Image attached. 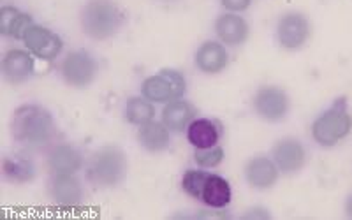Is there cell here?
<instances>
[{"instance_id": "cell-27", "label": "cell", "mask_w": 352, "mask_h": 220, "mask_svg": "<svg viewBox=\"0 0 352 220\" xmlns=\"http://www.w3.org/2000/svg\"><path fill=\"white\" fill-rule=\"evenodd\" d=\"M241 217L250 220H266V219H272L273 215L272 212L264 208V206H252V208H248Z\"/></svg>"}, {"instance_id": "cell-29", "label": "cell", "mask_w": 352, "mask_h": 220, "mask_svg": "<svg viewBox=\"0 0 352 220\" xmlns=\"http://www.w3.org/2000/svg\"><path fill=\"white\" fill-rule=\"evenodd\" d=\"M162 2H173V0H162Z\"/></svg>"}, {"instance_id": "cell-8", "label": "cell", "mask_w": 352, "mask_h": 220, "mask_svg": "<svg viewBox=\"0 0 352 220\" xmlns=\"http://www.w3.org/2000/svg\"><path fill=\"white\" fill-rule=\"evenodd\" d=\"M275 39L284 52H300L312 39V21L303 11L282 12L276 20Z\"/></svg>"}, {"instance_id": "cell-17", "label": "cell", "mask_w": 352, "mask_h": 220, "mask_svg": "<svg viewBox=\"0 0 352 220\" xmlns=\"http://www.w3.org/2000/svg\"><path fill=\"white\" fill-rule=\"evenodd\" d=\"M185 138L194 150L212 148L224 138V124L212 116H196L185 131Z\"/></svg>"}, {"instance_id": "cell-15", "label": "cell", "mask_w": 352, "mask_h": 220, "mask_svg": "<svg viewBox=\"0 0 352 220\" xmlns=\"http://www.w3.org/2000/svg\"><path fill=\"white\" fill-rule=\"evenodd\" d=\"M231 55L219 39L203 41L194 52V67L206 76H219L229 67Z\"/></svg>"}, {"instance_id": "cell-28", "label": "cell", "mask_w": 352, "mask_h": 220, "mask_svg": "<svg viewBox=\"0 0 352 220\" xmlns=\"http://www.w3.org/2000/svg\"><path fill=\"white\" fill-rule=\"evenodd\" d=\"M344 213H345V217L352 219V192H349L347 197H345V201H344Z\"/></svg>"}, {"instance_id": "cell-16", "label": "cell", "mask_w": 352, "mask_h": 220, "mask_svg": "<svg viewBox=\"0 0 352 220\" xmlns=\"http://www.w3.org/2000/svg\"><path fill=\"white\" fill-rule=\"evenodd\" d=\"M215 37L228 48H240L250 37V25L243 14L238 12H220L213 21Z\"/></svg>"}, {"instance_id": "cell-1", "label": "cell", "mask_w": 352, "mask_h": 220, "mask_svg": "<svg viewBox=\"0 0 352 220\" xmlns=\"http://www.w3.org/2000/svg\"><path fill=\"white\" fill-rule=\"evenodd\" d=\"M56 120L53 113L43 104H20L11 115L9 132L12 141L23 148H50L56 136Z\"/></svg>"}, {"instance_id": "cell-25", "label": "cell", "mask_w": 352, "mask_h": 220, "mask_svg": "<svg viewBox=\"0 0 352 220\" xmlns=\"http://www.w3.org/2000/svg\"><path fill=\"white\" fill-rule=\"evenodd\" d=\"M192 159L197 168L210 169L212 171V169L219 168L226 160V150L222 144H217V146H212V148L194 150Z\"/></svg>"}, {"instance_id": "cell-11", "label": "cell", "mask_w": 352, "mask_h": 220, "mask_svg": "<svg viewBox=\"0 0 352 220\" xmlns=\"http://www.w3.org/2000/svg\"><path fill=\"white\" fill-rule=\"evenodd\" d=\"M2 80L11 87H20L36 74V56L27 48H9L0 60Z\"/></svg>"}, {"instance_id": "cell-14", "label": "cell", "mask_w": 352, "mask_h": 220, "mask_svg": "<svg viewBox=\"0 0 352 220\" xmlns=\"http://www.w3.org/2000/svg\"><path fill=\"white\" fill-rule=\"evenodd\" d=\"M280 169L276 168L272 155H254L245 162L243 178L245 184L257 192H268L280 180Z\"/></svg>"}, {"instance_id": "cell-22", "label": "cell", "mask_w": 352, "mask_h": 220, "mask_svg": "<svg viewBox=\"0 0 352 220\" xmlns=\"http://www.w3.org/2000/svg\"><path fill=\"white\" fill-rule=\"evenodd\" d=\"M30 25H34L32 14L21 11L16 6H2L0 9V34L6 39L21 41Z\"/></svg>"}, {"instance_id": "cell-12", "label": "cell", "mask_w": 352, "mask_h": 220, "mask_svg": "<svg viewBox=\"0 0 352 220\" xmlns=\"http://www.w3.org/2000/svg\"><path fill=\"white\" fill-rule=\"evenodd\" d=\"M272 159L284 176L298 175L308 162L307 146L294 136L280 138L273 143Z\"/></svg>"}, {"instance_id": "cell-7", "label": "cell", "mask_w": 352, "mask_h": 220, "mask_svg": "<svg viewBox=\"0 0 352 220\" xmlns=\"http://www.w3.org/2000/svg\"><path fill=\"white\" fill-rule=\"evenodd\" d=\"M250 109L264 124H280L291 111V97L280 85H261L250 99Z\"/></svg>"}, {"instance_id": "cell-24", "label": "cell", "mask_w": 352, "mask_h": 220, "mask_svg": "<svg viewBox=\"0 0 352 220\" xmlns=\"http://www.w3.org/2000/svg\"><path fill=\"white\" fill-rule=\"evenodd\" d=\"M210 176V169L203 168H190L185 169L184 175H182L180 187L184 190L185 196H188L190 199L199 201L201 192H203V187L206 184Z\"/></svg>"}, {"instance_id": "cell-5", "label": "cell", "mask_w": 352, "mask_h": 220, "mask_svg": "<svg viewBox=\"0 0 352 220\" xmlns=\"http://www.w3.org/2000/svg\"><path fill=\"white\" fill-rule=\"evenodd\" d=\"M99 60L88 50H71L62 56L58 64L60 80L74 90H85L92 87L99 76Z\"/></svg>"}, {"instance_id": "cell-20", "label": "cell", "mask_w": 352, "mask_h": 220, "mask_svg": "<svg viewBox=\"0 0 352 220\" xmlns=\"http://www.w3.org/2000/svg\"><path fill=\"white\" fill-rule=\"evenodd\" d=\"M0 173L8 184L25 185L32 184L37 176V169L34 160L25 153H9L2 159Z\"/></svg>"}, {"instance_id": "cell-6", "label": "cell", "mask_w": 352, "mask_h": 220, "mask_svg": "<svg viewBox=\"0 0 352 220\" xmlns=\"http://www.w3.org/2000/svg\"><path fill=\"white\" fill-rule=\"evenodd\" d=\"M187 88L188 83L184 72L175 67H164L144 78L140 92L153 104H166L173 99L185 97Z\"/></svg>"}, {"instance_id": "cell-4", "label": "cell", "mask_w": 352, "mask_h": 220, "mask_svg": "<svg viewBox=\"0 0 352 220\" xmlns=\"http://www.w3.org/2000/svg\"><path fill=\"white\" fill-rule=\"evenodd\" d=\"M352 134V113L345 97L336 99L328 109L320 111L310 125V136L320 148H335Z\"/></svg>"}, {"instance_id": "cell-13", "label": "cell", "mask_w": 352, "mask_h": 220, "mask_svg": "<svg viewBox=\"0 0 352 220\" xmlns=\"http://www.w3.org/2000/svg\"><path fill=\"white\" fill-rule=\"evenodd\" d=\"M44 162L50 175H78L81 169H85L87 159L80 146L62 141L46 148Z\"/></svg>"}, {"instance_id": "cell-23", "label": "cell", "mask_w": 352, "mask_h": 220, "mask_svg": "<svg viewBox=\"0 0 352 220\" xmlns=\"http://www.w3.org/2000/svg\"><path fill=\"white\" fill-rule=\"evenodd\" d=\"M157 116V108L152 100H148L146 97L132 96L129 97L124 102V108H122V118H124L125 124L134 125V127H141V125L148 124V122L155 120Z\"/></svg>"}, {"instance_id": "cell-10", "label": "cell", "mask_w": 352, "mask_h": 220, "mask_svg": "<svg viewBox=\"0 0 352 220\" xmlns=\"http://www.w3.org/2000/svg\"><path fill=\"white\" fill-rule=\"evenodd\" d=\"M21 43L37 60L43 62H55L64 53V39L55 30L39 23L28 27Z\"/></svg>"}, {"instance_id": "cell-26", "label": "cell", "mask_w": 352, "mask_h": 220, "mask_svg": "<svg viewBox=\"0 0 352 220\" xmlns=\"http://www.w3.org/2000/svg\"><path fill=\"white\" fill-rule=\"evenodd\" d=\"M220 6H222V9L228 12H238V14H243L245 11L250 9L252 0H220Z\"/></svg>"}, {"instance_id": "cell-19", "label": "cell", "mask_w": 352, "mask_h": 220, "mask_svg": "<svg viewBox=\"0 0 352 220\" xmlns=\"http://www.w3.org/2000/svg\"><path fill=\"white\" fill-rule=\"evenodd\" d=\"M196 116V106L188 99H185V97H180V99H173L166 102L162 113H160V120L164 122L166 127L173 134H182V132L187 131V127Z\"/></svg>"}, {"instance_id": "cell-3", "label": "cell", "mask_w": 352, "mask_h": 220, "mask_svg": "<svg viewBox=\"0 0 352 220\" xmlns=\"http://www.w3.org/2000/svg\"><path fill=\"white\" fill-rule=\"evenodd\" d=\"M125 21V11L116 0H87L80 9L81 32L96 43L118 36Z\"/></svg>"}, {"instance_id": "cell-2", "label": "cell", "mask_w": 352, "mask_h": 220, "mask_svg": "<svg viewBox=\"0 0 352 220\" xmlns=\"http://www.w3.org/2000/svg\"><path fill=\"white\" fill-rule=\"evenodd\" d=\"M129 176V157L122 146L115 143L102 144L85 164V178L94 188L109 190L120 187Z\"/></svg>"}, {"instance_id": "cell-18", "label": "cell", "mask_w": 352, "mask_h": 220, "mask_svg": "<svg viewBox=\"0 0 352 220\" xmlns=\"http://www.w3.org/2000/svg\"><path fill=\"white\" fill-rule=\"evenodd\" d=\"M136 141L140 148L152 155H159L171 148L173 132L166 127L162 120H152L138 127Z\"/></svg>"}, {"instance_id": "cell-21", "label": "cell", "mask_w": 352, "mask_h": 220, "mask_svg": "<svg viewBox=\"0 0 352 220\" xmlns=\"http://www.w3.org/2000/svg\"><path fill=\"white\" fill-rule=\"evenodd\" d=\"M197 203L213 210H228L229 204L232 203L231 182L226 176L219 175V173L210 171L208 180L204 184L203 192H201Z\"/></svg>"}, {"instance_id": "cell-9", "label": "cell", "mask_w": 352, "mask_h": 220, "mask_svg": "<svg viewBox=\"0 0 352 220\" xmlns=\"http://www.w3.org/2000/svg\"><path fill=\"white\" fill-rule=\"evenodd\" d=\"M46 192L53 206L64 212L81 208L85 204V184L78 175H50Z\"/></svg>"}]
</instances>
